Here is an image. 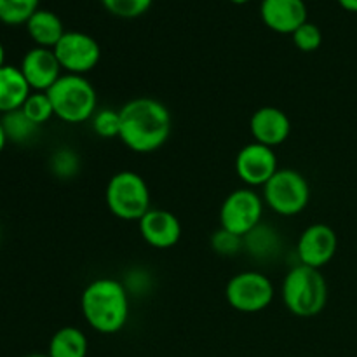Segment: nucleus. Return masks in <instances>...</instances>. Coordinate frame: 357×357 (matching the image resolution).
I'll return each instance as SVG.
<instances>
[{
    "instance_id": "19",
    "label": "nucleus",
    "mask_w": 357,
    "mask_h": 357,
    "mask_svg": "<svg viewBox=\"0 0 357 357\" xmlns=\"http://www.w3.org/2000/svg\"><path fill=\"white\" fill-rule=\"evenodd\" d=\"M244 239V250L257 260H271L281 251V237L271 225H260L251 230Z\"/></svg>"
},
{
    "instance_id": "11",
    "label": "nucleus",
    "mask_w": 357,
    "mask_h": 357,
    "mask_svg": "<svg viewBox=\"0 0 357 357\" xmlns=\"http://www.w3.org/2000/svg\"><path fill=\"white\" fill-rule=\"evenodd\" d=\"M338 250L337 232L326 223H312L307 227L296 243V255L302 265L323 268L335 258Z\"/></svg>"
},
{
    "instance_id": "15",
    "label": "nucleus",
    "mask_w": 357,
    "mask_h": 357,
    "mask_svg": "<svg viewBox=\"0 0 357 357\" xmlns=\"http://www.w3.org/2000/svg\"><path fill=\"white\" fill-rule=\"evenodd\" d=\"M264 23L278 33H293L309 16L305 0H261Z\"/></svg>"
},
{
    "instance_id": "16",
    "label": "nucleus",
    "mask_w": 357,
    "mask_h": 357,
    "mask_svg": "<svg viewBox=\"0 0 357 357\" xmlns=\"http://www.w3.org/2000/svg\"><path fill=\"white\" fill-rule=\"evenodd\" d=\"M30 94L31 87L28 86L20 66L3 65L0 68V114L20 110Z\"/></svg>"
},
{
    "instance_id": "1",
    "label": "nucleus",
    "mask_w": 357,
    "mask_h": 357,
    "mask_svg": "<svg viewBox=\"0 0 357 357\" xmlns=\"http://www.w3.org/2000/svg\"><path fill=\"white\" fill-rule=\"evenodd\" d=\"M171 114L162 101L139 96L121 108V139L136 153H152L169 139Z\"/></svg>"
},
{
    "instance_id": "3",
    "label": "nucleus",
    "mask_w": 357,
    "mask_h": 357,
    "mask_svg": "<svg viewBox=\"0 0 357 357\" xmlns=\"http://www.w3.org/2000/svg\"><path fill=\"white\" fill-rule=\"evenodd\" d=\"M282 303L296 317H314L328 303V282L319 268L295 265L281 286Z\"/></svg>"
},
{
    "instance_id": "26",
    "label": "nucleus",
    "mask_w": 357,
    "mask_h": 357,
    "mask_svg": "<svg viewBox=\"0 0 357 357\" xmlns=\"http://www.w3.org/2000/svg\"><path fill=\"white\" fill-rule=\"evenodd\" d=\"M293 42H295L296 47L303 52H312L316 49L321 47L323 44V31L312 21H305L302 26L296 28L291 33Z\"/></svg>"
},
{
    "instance_id": "30",
    "label": "nucleus",
    "mask_w": 357,
    "mask_h": 357,
    "mask_svg": "<svg viewBox=\"0 0 357 357\" xmlns=\"http://www.w3.org/2000/svg\"><path fill=\"white\" fill-rule=\"evenodd\" d=\"M6 65V49H3V44L0 42V68Z\"/></svg>"
},
{
    "instance_id": "20",
    "label": "nucleus",
    "mask_w": 357,
    "mask_h": 357,
    "mask_svg": "<svg viewBox=\"0 0 357 357\" xmlns=\"http://www.w3.org/2000/svg\"><path fill=\"white\" fill-rule=\"evenodd\" d=\"M3 126V131H6L7 142H13L16 145H24V143H30L31 139L37 136L40 126H37L35 122H31L26 115L23 114V110H14L9 114H3L0 119Z\"/></svg>"
},
{
    "instance_id": "14",
    "label": "nucleus",
    "mask_w": 357,
    "mask_h": 357,
    "mask_svg": "<svg viewBox=\"0 0 357 357\" xmlns=\"http://www.w3.org/2000/svg\"><path fill=\"white\" fill-rule=\"evenodd\" d=\"M250 131L255 142L265 146L282 145L291 135V121L278 107H261L251 115Z\"/></svg>"
},
{
    "instance_id": "31",
    "label": "nucleus",
    "mask_w": 357,
    "mask_h": 357,
    "mask_svg": "<svg viewBox=\"0 0 357 357\" xmlns=\"http://www.w3.org/2000/svg\"><path fill=\"white\" fill-rule=\"evenodd\" d=\"M23 357H49L47 354H28V356H23Z\"/></svg>"
},
{
    "instance_id": "8",
    "label": "nucleus",
    "mask_w": 357,
    "mask_h": 357,
    "mask_svg": "<svg viewBox=\"0 0 357 357\" xmlns=\"http://www.w3.org/2000/svg\"><path fill=\"white\" fill-rule=\"evenodd\" d=\"M264 197L250 187L230 192L220 208V227L244 237L264 218Z\"/></svg>"
},
{
    "instance_id": "27",
    "label": "nucleus",
    "mask_w": 357,
    "mask_h": 357,
    "mask_svg": "<svg viewBox=\"0 0 357 357\" xmlns=\"http://www.w3.org/2000/svg\"><path fill=\"white\" fill-rule=\"evenodd\" d=\"M211 246L215 253L222 255V257H234L244 250V239L220 227V230L213 234Z\"/></svg>"
},
{
    "instance_id": "25",
    "label": "nucleus",
    "mask_w": 357,
    "mask_h": 357,
    "mask_svg": "<svg viewBox=\"0 0 357 357\" xmlns=\"http://www.w3.org/2000/svg\"><path fill=\"white\" fill-rule=\"evenodd\" d=\"M152 2L153 0H101L108 13L119 17H126V20H132V17L145 14Z\"/></svg>"
},
{
    "instance_id": "10",
    "label": "nucleus",
    "mask_w": 357,
    "mask_h": 357,
    "mask_svg": "<svg viewBox=\"0 0 357 357\" xmlns=\"http://www.w3.org/2000/svg\"><path fill=\"white\" fill-rule=\"evenodd\" d=\"M278 155L274 149L261 143H248L236 155V173L246 187H264L278 173Z\"/></svg>"
},
{
    "instance_id": "18",
    "label": "nucleus",
    "mask_w": 357,
    "mask_h": 357,
    "mask_svg": "<svg viewBox=\"0 0 357 357\" xmlns=\"http://www.w3.org/2000/svg\"><path fill=\"white\" fill-rule=\"evenodd\" d=\"M89 342L86 333L75 326L59 328L49 340V357H87Z\"/></svg>"
},
{
    "instance_id": "22",
    "label": "nucleus",
    "mask_w": 357,
    "mask_h": 357,
    "mask_svg": "<svg viewBox=\"0 0 357 357\" xmlns=\"http://www.w3.org/2000/svg\"><path fill=\"white\" fill-rule=\"evenodd\" d=\"M51 173L59 180H72L80 171V157L72 149H59L49 159Z\"/></svg>"
},
{
    "instance_id": "5",
    "label": "nucleus",
    "mask_w": 357,
    "mask_h": 357,
    "mask_svg": "<svg viewBox=\"0 0 357 357\" xmlns=\"http://www.w3.org/2000/svg\"><path fill=\"white\" fill-rule=\"evenodd\" d=\"M105 202L108 211L124 222H139L152 209L149 185L135 171H119L108 180Z\"/></svg>"
},
{
    "instance_id": "23",
    "label": "nucleus",
    "mask_w": 357,
    "mask_h": 357,
    "mask_svg": "<svg viewBox=\"0 0 357 357\" xmlns=\"http://www.w3.org/2000/svg\"><path fill=\"white\" fill-rule=\"evenodd\" d=\"M21 110L37 126L45 124V122L54 117V108H52L47 93H40V91H31Z\"/></svg>"
},
{
    "instance_id": "7",
    "label": "nucleus",
    "mask_w": 357,
    "mask_h": 357,
    "mask_svg": "<svg viewBox=\"0 0 357 357\" xmlns=\"http://www.w3.org/2000/svg\"><path fill=\"white\" fill-rule=\"evenodd\" d=\"M275 295L274 284L265 274L244 271L230 278L225 288V298L234 310L257 314L267 309Z\"/></svg>"
},
{
    "instance_id": "21",
    "label": "nucleus",
    "mask_w": 357,
    "mask_h": 357,
    "mask_svg": "<svg viewBox=\"0 0 357 357\" xmlns=\"http://www.w3.org/2000/svg\"><path fill=\"white\" fill-rule=\"evenodd\" d=\"M40 0H0V21L10 26L26 24L38 10Z\"/></svg>"
},
{
    "instance_id": "17",
    "label": "nucleus",
    "mask_w": 357,
    "mask_h": 357,
    "mask_svg": "<svg viewBox=\"0 0 357 357\" xmlns=\"http://www.w3.org/2000/svg\"><path fill=\"white\" fill-rule=\"evenodd\" d=\"M26 31L37 47L54 49V45L65 35L63 21L52 10L38 9L30 20L26 21Z\"/></svg>"
},
{
    "instance_id": "32",
    "label": "nucleus",
    "mask_w": 357,
    "mask_h": 357,
    "mask_svg": "<svg viewBox=\"0 0 357 357\" xmlns=\"http://www.w3.org/2000/svg\"><path fill=\"white\" fill-rule=\"evenodd\" d=\"M234 3H246V2H250V0H232Z\"/></svg>"
},
{
    "instance_id": "6",
    "label": "nucleus",
    "mask_w": 357,
    "mask_h": 357,
    "mask_svg": "<svg viewBox=\"0 0 357 357\" xmlns=\"http://www.w3.org/2000/svg\"><path fill=\"white\" fill-rule=\"evenodd\" d=\"M310 187L296 169H278L264 185V202L279 216H296L309 206Z\"/></svg>"
},
{
    "instance_id": "13",
    "label": "nucleus",
    "mask_w": 357,
    "mask_h": 357,
    "mask_svg": "<svg viewBox=\"0 0 357 357\" xmlns=\"http://www.w3.org/2000/svg\"><path fill=\"white\" fill-rule=\"evenodd\" d=\"M139 234L149 246L169 250L181 239V223L171 211L152 208L138 222Z\"/></svg>"
},
{
    "instance_id": "9",
    "label": "nucleus",
    "mask_w": 357,
    "mask_h": 357,
    "mask_svg": "<svg viewBox=\"0 0 357 357\" xmlns=\"http://www.w3.org/2000/svg\"><path fill=\"white\" fill-rule=\"evenodd\" d=\"M52 51L61 68L72 75H86L96 68L101 59V47L96 38L77 30L65 31Z\"/></svg>"
},
{
    "instance_id": "12",
    "label": "nucleus",
    "mask_w": 357,
    "mask_h": 357,
    "mask_svg": "<svg viewBox=\"0 0 357 357\" xmlns=\"http://www.w3.org/2000/svg\"><path fill=\"white\" fill-rule=\"evenodd\" d=\"M20 70L31 91H40V93H47L56 80L63 75V68L54 51L37 45L23 56Z\"/></svg>"
},
{
    "instance_id": "24",
    "label": "nucleus",
    "mask_w": 357,
    "mask_h": 357,
    "mask_svg": "<svg viewBox=\"0 0 357 357\" xmlns=\"http://www.w3.org/2000/svg\"><path fill=\"white\" fill-rule=\"evenodd\" d=\"M91 128L94 135L103 139L119 138L121 136V110L101 108L91 119Z\"/></svg>"
},
{
    "instance_id": "28",
    "label": "nucleus",
    "mask_w": 357,
    "mask_h": 357,
    "mask_svg": "<svg viewBox=\"0 0 357 357\" xmlns=\"http://www.w3.org/2000/svg\"><path fill=\"white\" fill-rule=\"evenodd\" d=\"M338 3L349 13H357V0H338Z\"/></svg>"
},
{
    "instance_id": "4",
    "label": "nucleus",
    "mask_w": 357,
    "mask_h": 357,
    "mask_svg": "<svg viewBox=\"0 0 357 357\" xmlns=\"http://www.w3.org/2000/svg\"><path fill=\"white\" fill-rule=\"evenodd\" d=\"M54 108V117L66 124H82L93 119L98 110V94L86 75L65 73L47 91Z\"/></svg>"
},
{
    "instance_id": "29",
    "label": "nucleus",
    "mask_w": 357,
    "mask_h": 357,
    "mask_svg": "<svg viewBox=\"0 0 357 357\" xmlns=\"http://www.w3.org/2000/svg\"><path fill=\"white\" fill-rule=\"evenodd\" d=\"M7 136H6V131H3V126H2V122H0V153L3 152V149H6V145H7Z\"/></svg>"
},
{
    "instance_id": "2",
    "label": "nucleus",
    "mask_w": 357,
    "mask_h": 357,
    "mask_svg": "<svg viewBox=\"0 0 357 357\" xmlns=\"http://www.w3.org/2000/svg\"><path fill=\"white\" fill-rule=\"evenodd\" d=\"M80 310L94 331L101 335L119 333L129 319L128 288L119 279H94L82 291Z\"/></svg>"
}]
</instances>
